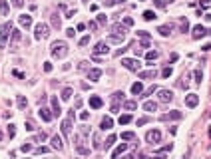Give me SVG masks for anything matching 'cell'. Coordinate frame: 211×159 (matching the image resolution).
<instances>
[{"label":"cell","mask_w":211,"mask_h":159,"mask_svg":"<svg viewBox=\"0 0 211 159\" xmlns=\"http://www.w3.org/2000/svg\"><path fill=\"white\" fill-rule=\"evenodd\" d=\"M10 34H12V22H4L2 28H0V48H6V42H8Z\"/></svg>","instance_id":"obj_1"},{"label":"cell","mask_w":211,"mask_h":159,"mask_svg":"<svg viewBox=\"0 0 211 159\" xmlns=\"http://www.w3.org/2000/svg\"><path fill=\"white\" fill-rule=\"evenodd\" d=\"M66 52H68L66 42H54V44H52V54H54L56 58H62Z\"/></svg>","instance_id":"obj_2"},{"label":"cell","mask_w":211,"mask_h":159,"mask_svg":"<svg viewBox=\"0 0 211 159\" xmlns=\"http://www.w3.org/2000/svg\"><path fill=\"white\" fill-rule=\"evenodd\" d=\"M48 34H50V28H48V24H36V34H34V38L36 40H44L48 38Z\"/></svg>","instance_id":"obj_3"},{"label":"cell","mask_w":211,"mask_h":159,"mask_svg":"<svg viewBox=\"0 0 211 159\" xmlns=\"http://www.w3.org/2000/svg\"><path fill=\"white\" fill-rule=\"evenodd\" d=\"M122 66L124 68H127V70H131V72H137L139 68H141V62L139 60H122Z\"/></svg>","instance_id":"obj_4"},{"label":"cell","mask_w":211,"mask_h":159,"mask_svg":"<svg viewBox=\"0 0 211 159\" xmlns=\"http://www.w3.org/2000/svg\"><path fill=\"white\" fill-rule=\"evenodd\" d=\"M145 139H147V143H157V141L161 139V133H159L157 129H149L147 135H145Z\"/></svg>","instance_id":"obj_5"},{"label":"cell","mask_w":211,"mask_h":159,"mask_svg":"<svg viewBox=\"0 0 211 159\" xmlns=\"http://www.w3.org/2000/svg\"><path fill=\"white\" fill-rule=\"evenodd\" d=\"M114 36H118V38H126V34H127V28L126 26H122V24H114Z\"/></svg>","instance_id":"obj_6"},{"label":"cell","mask_w":211,"mask_h":159,"mask_svg":"<svg viewBox=\"0 0 211 159\" xmlns=\"http://www.w3.org/2000/svg\"><path fill=\"white\" fill-rule=\"evenodd\" d=\"M197 104H199V96H197V94H189V96L185 98V106H187V108H195Z\"/></svg>","instance_id":"obj_7"},{"label":"cell","mask_w":211,"mask_h":159,"mask_svg":"<svg viewBox=\"0 0 211 159\" xmlns=\"http://www.w3.org/2000/svg\"><path fill=\"white\" fill-rule=\"evenodd\" d=\"M211 30H207V28H203V26H195L193 28V38H201V36H209Z\"/></svg>","instance_id":"obj_8"},{"label":"cell","mask_w":211,"mask_h":159,"mask_svg":"<svg viewBox=\"0 0 211 159\" xmlns=\"http://www.w3.org/2000/svg\"><path fill=\"white\" fill-rule=\"evenodd\" d=\"M108 52H110V48H108L106 42H100V44H96V48H94V54H108Z\"/></svg>","instance_id":"obj_9"},{"label":"cell","mask_w":211,"mask_h":159,"mask_svg":"<svg viewBox=\"0 0 211 159\" xmlns=\"http://www.w3.org/2000/svg\"><path fill=\"white\" fill-rule=\"evenodd\" d=\"M90 106H92L94 110H98V108L104 106V102H102V98H98V96H90Z\"/></svg>","instance_id":"obj_10"},{"label":"cell","mask_w":211,"mask_h":159,"mask_svg":"<svg viewBox=\"0 0 211 159\" xmlns=\"http://www.w3.org/2000/svg\"><path fill=\"white\" fill-rule=\"evenodd\" d=\"M159 100L161 102H171L173 100V94L169 90H159Z\"/></svg>","instance_id":"obj_11"},{"label":"cell","mask_w":211,"mask_h":159,"mask_svg":"<svg viewBox=\"0 0 211 159\" xmlns=\"http://www.w3.org/2000/svg\"><path fill=\"white\" fill-rule=\"evenodd\" d=\"M62 114V108L58 104V98H52V116H60Z\"/></svg>","instance_id":"obj_12"},{"label":"cell","mask_w":211,"mask_h":159,"mask_svg":"<svg viewBox=\"0 0 211 159\" xmlns=\"http://www.w3.org/2000/svg\"><path fill=\"white\" fill-rule=\"evenodd\" d=\"M38 114H40V118H42L44 121H50V119L54 118V116L50 114V110H48V108H40V112H38Z\"/></svg>","instance_id":"obj_13"},{"label":"cell","mask_w":211,"mask_h":159,"mask_svg":"<svg viewBox=\"0 0 211 159\" xmlns=\"http://www.w3.org/2000/svg\"><path fill=\"white\" fill-rule=\"evenodd\" d=\"M181 118H183L181 112H169L165 116H161V119H181Z\"/></svg>","instance_id":"obj_14"},{"label":"cell","mask_w":211,"mask_h":159,"mask_svg":"<svg viewBox=\"0 0 211 159\" xmlns=\"http://www.w3.org/2000/svg\"><path fill=\"white\" fill-rule=\"evenodd\" d=\"M102 76V70H90L88 72V80H92V82H98Z\"/></svg>","instance_id":"obj_15"},{"label":"cell","mask_w":211,"mask_h":159,"mask_svg":"<svg viewBox=\"0 0 211 159\" xmlns=\"http://www.w3.org/2000/svg\"><path fill=\"white\" fill-rule=\"evenodd\" d=\"M126 149H127V145H126V143H122L120 147H116V151L112 153V159H118L120 155H122V153H124V151H126Z\"/></svg>","instance_id":"obj_16"},{"label":"cell","mask_w":211,"mask_h":159,"mask_svg":"<svg viewBox=\"0 0 211 159\" xmlns=\"http://www.w3.org/2000/svg\"><path fill=\"white\" fill-rule=\"evenodd\" d=\"M157 74H155V70H147V72H141L139 74V80H151V78H155Z\"/></svg>","instance_id":"obj_17"},{"label":"cell","mask_w":211,"mask_h":159,"mask_svg":"<svg viewBox=\"0 0 211 159\" xmlns=\"http://www.w3.org/2000/svg\"><path fill=\"white\" fill-rule=\"evenodd\" d=\"M20 24H22V26H26V28H28V26H32V16L22 14V16H20Z\"/></svg>","instance_id":"obj_18"},{"label":"cell","mask_w":211,"mask_h":159,"mask_svg":"<svg viewBox=\"0 0 211 159\" xmlns=\"http://www.w3.org/2000/svg\"><path fill=\"white\" fill-rule=\"evenodd\" d=\"M60 127H62V133H64V135H70V127H72V123H70V119H64Z\"/></svg>","instance_id":"obj_19"},{"label":"cell","mask_w":211,"mask_h":159,"mask_svg":"<svg viewBox=\"0 0 211 159\" xmlns=\"http://www.w3.org/2000/svg\"><path fill=\"white\" fill-rule=\"evenodd\" d=\"M143 110H145V112H155V110H157V104H155V102H145V104H143Z\"/></svg>","instance_id":"obj_20"},{"label":"cell","mask_w":211,"mask_h":159,"mask_svg":"<svg viewBox=\"0 0 211 159\" xmlns=\"http://www.w3.org/2000/svg\"><path fill=\"white\" fill-rule=\"evenodd\" d=\"M157 16H155V12H151V10H145L143 12V20H147V22H151V20H155Z\"/></svg>","instance_id":"obj_21"},{"label":"cell","mask_w":211,"mask_h":159,"mask_svg":"<svg viewBox=\"0 0 211 159\" xmlns=\"http://www.w3.org/2000/svg\"><path fill=\"white\" fill-rule=\"evenodd\" d=\"M141 92H143V86H141L139 82H135V84L131 86V94H135V96H137V94H141Z\"/></svg>","instance_id":"obj_22"},{"label":"cell","mask_w":211,"mask_h":159,"mask_svg":"<svg viewBox=\"0 0 211 159\" xmlns=\"http://www.w3.org/2000/svg\"><path fill=\"white\" fill-rule=\"evenodd\" d=\"M52 147H54V149H62V139H60L58 135L52 137Z\"/></svg>","instance_id":"obj_23"},{"label":"cell","mask_w":211,"mask_h":159,"mask_svg":"<svg viewBox=\"0 0 211 159\" xmlns=\"http://www.w3.org/2000/svg\"><path fill=\"white\" fill-rule=\"evenodd\" d=\"M112 125H114L112 118H104V119H102V129H110Z\"/></svg>","instance_id":"obj_24"},{"label":"cell","mask_w":211,"mask_h":159,"mask_svg":"<svg viewBox=\"0 0 211 159\" xmlns=\"http://www.w3.org/2000/svg\"><path fill=\"white\" fill-rule=\"evenodd\" d=\"M157 32H159L161 36H169V34H171V26H159Z\"/></svg>","instance_id":"obj_25"},{"label":"cell","mask_w":211,"mask_h":159,"mask_svg":"<svg viewBox=\"0 0 211 159\" xmlns=\"http://www.w3.org/2000/svg\"><path fill=\"white\" fill-rule=\"evenodd\" d=\"M118 121H120V125H126V123H129V121H131V116H129V114H124V116H120V119H118Z\"/></svg>","instance_id":"obj_26"},{"label":"cell","mask_w":211,"mask_h":159,"mask_svg":"<svg viewBox=\"0 0 211 159\" xmlns=\"http://www.w3.org/2000/svg\"><path fill=\"white\" fill-rule=\"evenodd\" d=\"M0 10H2V16H8V2L6 0H0Z\"/></svg>","instance_id":"obj_27"},{"label":"cell","mask_w":211,"mask_h":159,"mask_svg":"<svg viewBox=\"0 0 211 159\" xmlns=\"http://www.w3.org/2000/svg\"><path fill=\"white\" fill-rule=\"evenodd\" d=\"M70 98H72V88H66L62 92V100H70Z\"/></svg>","instance_id":"obj_28"},{"label":"cell","mask_w":211,"mask_h":159,"mask_svg":"<svg viewBox=\"0 0 211 159\" xmlns=\"http://www.w3.org/2000/svg\"><path fill=\"white\" fill-rule=\"evenodd\" d=\"M26 106H28V100H26L24 96H20V98H18V108H22V110H24Z\"/></svg>","instance_id":"obj_29"},{"label":"cell","mask_w":211,"mask_h":159,"mask_svg":"<svg viewBox=\"0 0 211 159\" xmlns=\"http://www.w3.org/2000/svg\"><path fill=\"white\" fill-rule=\"evenodd\" d=\"M195 82H197V84L203 82V72H201V70H195Z\"/></svg>","instance_id":"obj_30"},{"label":"cell","mask_w":211,"mask_h":159,"mask_svg":"<svg viewBox=\"0 0 211 159\" xmlns=\"http://www.w3.org/2000/svg\"><path fill=\"white\" fill-rule=\"evenodd\" d=\"M135 108H137L135 102H126V104H124V110H135Z\"/></svg>","instance_id":"obj_31"},{"label":"cell","mask_w":211,"mask_h":159,"mask_svg":"<svg viewBox=\"0 0 211 159\" xmlns=\"http://www.w3.org/2000/svg\"><path fill=\"white\" fill-rule=\"evenodd\" d=\"M155 58H157V52H147V54H145V60H147V62H151V60H155Z\"/></svg>","instance_id":"obj_32"},{"label":"cell","mask_w":211,"mask_h":159,"mask_svg":"<svg viewBox=\"0 0 211 159\" xmlns=\"http://www.w3.org/2000/svg\"><path fill=\"white\" fill-rule=\"evenodd\" d=\"M122 139H135V133H131V131H126V133H122Z\"/></svg>","instance_id":"obj_33"},{"label":"cell","mask_w":211,"mask_h":159,"mask_svg":"<svg viewBox=\"0 0 211 159\" xmlns=\"http://www.w3.org/2000/svg\"><path fill=\"white\" fill-rule=\"evenodd\" d=\"M114 141H116V135H110V137H108V141H106V149H108V147H112V145H114Z\"/></svg>","instance_id":"obj_34"},{"label":"cell","mask_w":211,"mask_h":159,"mask_svg":"<svg viewBox=\"0 0 211 159\" xmlns=\"http://www.w3.org/2000/svg\"><path fill=\"white\" fill-rule=\"evenodd\" d=\"M114 4H124V0H106V6H114Z\"/></svg>","instance_id":"obj_35"},{"label":"cell","mask_w":211,"mask_h":159,"mask_svg":"<svg viewBox=\"0 0 211 159\" xmlns=\"http://www.w3.org/2000/svg\"><path fill=\"white\" fill-rule=\"evenodd\" d=\"M124 26H133V18L126 16V18H124Z\"/></svg>","instance_id":"obj_36"},{"label":"cell","mask_w":211,"mask_h":159,"mask_svg":"<svg viewBox=\"0 0 211 159\" xmlns=\"http://www.w3.org/2000/svg\"><path fill=\"white\" fill-rule=\"evenodd\" d=\"M52 24H54V28H60V18L58 16H52Z\"/></svg>","instance_id":"obj_37"},{"label":"cell","mask_w":211,"mask_h":159,"mask_svg":"<svg viewBox=\"0 0 211 159\" xmlns=\"http://www.w3.org/2000/svg\"><path fill=\"white\" fill-rule=\"evenodd\" d=\"M12 40H20V30H12Z\"/></svg>","instance_id":"obj_38"},{"label":"cell","mask_w":211,"mask_h":159,"mask_svg":"<svg viewBox=\"0 0 211 159\" xmlns=\"http://www.w3.org/2000/svg\"><path fill=\"white\" fill-rule=\"evenodd\" d=\"M189 30V24H187V20H183L181 22V32H187Z\"/></svg>","instance_id":"obj_39"},{"label":"cell","mask_w":211,"mask_h":159,"mask_svg":"<svg viewBox=\"0 0 211 159\" xmlns=\"http://www.w3.org/2000/svg\"><path fill=\"white\" fill-rule=\"evenodd\" d=\"M8 135H10V137H14V135H16V129H14V125H8Z\"/></svg>","instance_id":"obj_40"},{"label":"cell","mask_w":211,"mask_h":159,"mask_svg":"<svg viewBox=\"0 0 211 159\" xmlns=\"http://www.w3.org/2000/svg\"><path fill=\"white\" fill-rule=\"evenodd\" d=\"M163 151H171V143H169V145H163L161 149H157V153H163Z\"/></svg>","instance_id":"obj_41"},{"label":"cell","mask_w":211,"mask_h":159,"mask_svg":"<svg viewBox=\"0 0 211 159\" xmlns=\"http://www.w3.org/2000/svg\"><path fill=\"white\" fill-rule=\"evenodd\" d=\"M161 76H163V78H169V76H171V68H165V70L161 72Z\"/></svg>","instance_id":"obj_42"},{"label":"cell","mask_w":211,"mask_h":159,"mask_svg":"<svg viewBox=\"0 0 211 159\" xmlns=\"http://www.w3.org/2000/svg\"><path fill=\"white\" fill-rule=\"evenodd\" d=\"M153 92H157V88H155V86H151V88H149V90H147V92H145V96H151V94H153ZM145 96H143V98H145Z\"/></svg>","instance_id":"obj_43"},{"label":"cell","mask_w":211,"mask_h":159,"mask_svg":"<svg viewBox=\"0 0 211 159\" xmlns=\"http://www.w3.org/2000/svg\"><path fill=\"white\" fill-rule=\"evenodd\" d=\"M20 149H22V151H24V153H26V151H30V149H32V145H30V143H24V145H22V147H20Z\"/></svg>","instance_id":"obj_44"},{"label":"cell","mask_w":211,"mask_h":159,"mask_svg":"<svg viewBox=\"0 0 211 159\" xmlns=\"http://www.w3.org/2000/svg\"><path fill=\"white\" fill-rule=\"evenodd\" d=\"M86 44H90V36H84V38L80 40V46H86Z\"/></svg>","instance_id":"obj_45"},{"label":"cell","mask_w":211,"mask_h":159,"mask_svg":"<svg viewBox=\"0 0 211 159\" xmlns=\"http://www.w3.org/2000/svg\"><path fill=\"white\" fill-rule=\"evenodd\" d=\"M98 22L104 24V22H106V14H98Z\"/></svg>","instance_id":"obj_46"},{"label":"cell","mask_w":211,"mask_h":159,"mask_svg":"<svg viewBox=\"0 0 211 159\" xmlns=\"http://www.w3.org/2000/svg\"><path fill=\"white\" fill-rule=\"evenodd\" d=\"M74 34H76V32H74V28H68V30H66V36H68V38H72Z\"/></svg>","instance_id":"obj_47"},{"label":"cell","mask_w":211,"mask_h":159,"mask_svg":"<svg viewBox=\"0 0 211 159\" xmlns=\"http://www.w3.org/2000/svg\"><path fill=\"white\" fill-rule=\"evenodd\" d=\"M26 129H28V131H34L36 127H34V123H32V121H28V123H26Z\"/></svg>","instance_id":"obj_48"},{"label":"cell","mask_w":211,"mask_h":159,"mask_svg":"<svg viewBox=\"0 0 211 159\" xmlns=\"http://www.w3.org/2000/svg\"><path fill=\"white\" fill-rule=\"evenodd\" d=\"M141 38H149V32H145V30H141V32H137Z\"/></svg>","instance_id":"obj_49"},{"label":"cell","mask_w":211,"mask_h":159,"mask_svg":"<svg viewBox=\"0 0 211 159\" xmlns=\"http://www.w3.org/2000/svg\"><path fill=\"white\" fill-rule=\"evenodd\" d=\"M94 147H100V137L94 135Z\"/></svg>","instance_id":"obj_50"},{"label":"cell","mask_w":211,"mask_h":159,"mask_svg":"<svg viewBox=\"0 0 211 159\" xmlns=\"http://www.w3.org/2000/svg\"><path fill=\"white\" fill-rule=\"evenodd\" d=\"M147 121H149L147 118H141V119H137V125H143V123H147Z\"/></svg>","instance_id":"obj_51"},{"label":"cell","mask_w":211,"mask_h":159,"mask_svg":"<svg viewBox=\"0 0 211 159\" xmlns=\"http://www.w3.org/2000/svg\"><path fill=\"white\" fill-rule=\"evenodd\" d=\"M88 28H90V30H96V28H98V24H96V22H90V24H88Z\"/></svg>","instance_id":"obj_52"},{"label":"cell","mask_w":211,"mask_h":159,"mask_svg":"<svg viewBox=\"0 0 211 159\" xmlns=\"http://www.w3.org/2000/svg\"><path fill=\"white\" fill-rule=\"evenodd\" d=\"M12 2H14V6H16V8H20V6H22V4H24V2H22V0H12Z\"/></svg>","instance_id":"obj_53"},{"label":"cell","mask_w":211,"mask_h":159,"mask_svg":"<svg viewBox=\"0 0 211 159\" xmlns=\"http://www.w3.org/2000/svg\"><path fill=\"white\" fill-rule=\"evenodd\" d=\"M36 139H38V141H44V139H46V135H44V133H38V135H36Z\"/></svg>","instance_id":"obj_54"},{"label":"cell","mask_w":211,"mask_h":159,"mask_svg":"<svg viewBox=\"0 0 211 159\" xmlns=\"http://www.w3.org/2000/svg\"><path fill=\"white\" fill-rule=\"evenodd\" d=\"M44 70L46 72H52V64H44Z\"/></svg>","instance_id":"obj_55"},{"label":"cell","mask_w":211,"mask_h":159,"mask_svg":"<svg viewBox=\"0 0 211 159\" xmlns=\"http://www.w3.org/2000/svg\"><path fill=\"white\" fill-rule=\"evenodd\" d=\"M46 151H48L46 147H38V149H36V153H46Z\"/></svg>","instance_id":"obj_56"},{"label":"cell","mask_w":211,"mask_h":159,"mask_svg":"<svg viewBox=\"0 0 211 159\" xmlns=\"http://www.w3.org/2000/svg\"><path fill=\"white\" fill-rule=\"evenodd\" d=\"M211 50V44H205V46H203V52H209Z\"/></svg>","instance_id":"obj_57"},{"label":"cell","mask_w":211,"mask_h":159,"mask_svg":"<svg viewBox=\"0 0 211 159\" xmlns=\"http://www.w3.org/2000/svg\"><path fill=\"white\" fill-rule=\"evenodd\" d=\"M163 2H165V4H171V2H173V0H163Z\"/></svg>","instance_id":"obj_58"},{"label":"cell","mask_w":211,"mask_h":159,"mask_svg":"<svg viewBox=\"0 0 211 159\" xmlns=\"http://www.w3.org/2000/svg\"><path fill=\"white\" fill-rule=\"evenodd\" d=\"M0 141H2V133H0Z\"/></svg>","instance_id":"obj_59"}]
</instances>
